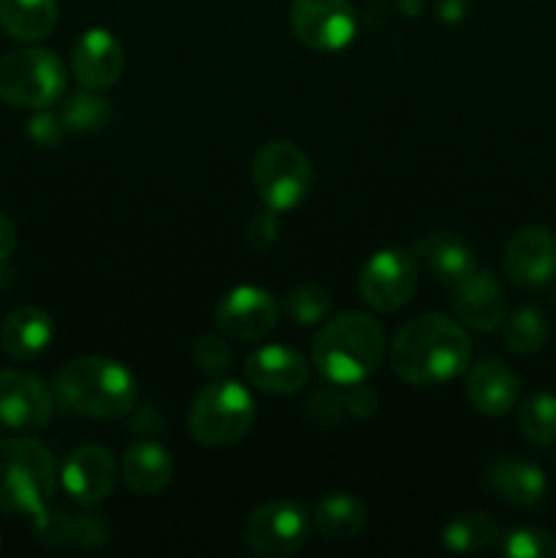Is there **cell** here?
<instances>
[{
  "label": "cell",
  "instance_id": "4316f807",
  "mask_svg": "<svg viewBox=\"0 0 556 558\" xmlns=\"http://www.w3.org/2000/svg\"><path fill=\"white\" fill-rule=\"evenodd\" d=\"M505 343L512 354L532 357L548 343V322L534 305H523L505 322Z\"/></svg>",
  "mask_w": 556,
  "mask_h": 558
},
{
  "label": "cell",
  "instance_id": "ba28073f",
  "mask_svg": "<svg viewBox=\"0 0 556 558\" xmlns=\"http://www.w3.org/2000/svg\"><path fill=\"white\" fill-rule=\"evenodd\" d=\"M311 515L289 499L265 501L249 515L243 529V539L256 556L283 558L292 556L309 543Z\"/></svg>",
  "mask_w": 556,
  "mask_h": 558
},
{
  "label": "cell",
  "instance_id": "7a4b0ae2",
  "mask_svg": "<svg viewBox=\"0 0 556 558\" xmlns=\"http://www.w3.org/2000/svg\"><path fill=\"white\" fill-rule=\"evenodd\" d=\"M387 338L379 322L363 311H343L327 322L314 341V365L330 385L365 381L382 365Z\"/></svg>",
  "mask_w": 556,
  "mask_h": 558
},
{
  "label": "cell",
  "instance_id": "30bf717a",
  "mask_svg": "<svg viewBox=\"0 0 556 558\" xmlns=\"http://www.w3.org/2000/svg\"><path fill=\"white\" fill-rule=\"evenodd\" d=\"M289 20L298 41L316 52H338L358 33V14L349 0H294Z\"/></svg>",
  "mask_w": 556,
  "mask_h": 558
},
{
  "label": "cell",
  "instance_id": "4fadbf2b",
  "mask_svg": "<svg viewBox=\"0 0 556 558\" xmlns=\"http://www.w3.org/2000/svg\"><path fill=\"white\" fill-rule=\"evenodd\" d=\"M505 272L518 289H540L556 276V238L545 227H523L507 240Z\"/></svg>",
  "mask_w": 556,
  "mask_h": 558
},
{
  "label": "cell",
  "instance_id": "2e32d148",
  "mask_svg": "<svg viewBox=\"0 0 556 558\" xmlns=\"http://www.w3.org/2000/svg\"><path fill=\"white\" fill-rule=\"evenodd\" d=\"M36 518V539L44 548L69 550V548H101L109 543L107 518L93 510H41Z\"/></svg>",
  "mask_w": 556,
  "mask_h": 558
},
{
  "label": "cell",
  "instance_id": "e0dca14e",
  "mask_svg": "<svg viewBox=\"0 0 556 558\" xmlns=\"http://www.w3.org/2000/svg\"><path fill=\"white\" fill-rule=\"evenodd\" d=\"M114 480H118L114 458L98 445L76 447V450L65 458L63 472H60V485H63V490L71 499L80 501L82 507H90L96 505V501L107 499L114 488Z\"/></svg>",
  "mask_w": 556,
  "mask_h": 558
},
{
  "label": "cell",
  "instance_id": "1f68e13d",
  "mask_svg": "<svg viewBox=\"0 0 556 558\" xmlns=\"http://www.w3.org/2000/svg\"><path fill=\"white\" fill-rule=\"evenodd\" d=\"M191 357H194L196 368L207 376H218L232 365V347H229V338L223 332L218 336H202L200 341L191 349Z\"/></svg>",
  "mask_w": 556,
  "mask_h": 558
},
{
  "label": "cell",
  "instance_id": "44dd1931",
  "mask_svg": "<svg viewBox=\"0 0 556 558\" xmlns=\"http://www.w3.org/2000/svg\"><path fill=\"white\" fill-rule=\"evenodd\" d=\"M55 322L47 311L36 305H22L11 311L0 325V347L14 360H33L52 343Z\"/></svg>",
  "mask_w": 556,
  "mask_h": 558
},
{
  "label": "cell",
  "instance_id": "9a60e30c",
  "mask_svg": "<svg viewBox=\"0 0 556 558\" xmlns=\"http://www.w3.org/2000/svg\"><path fill=\"white\" fill-rule=\"evenodd\" d=\"M450 303L458 319L467 327H474L480 332H491L505 322L507 300L499 283L494 281L488 270L474 267L456 283H450Z\"/></svg>",
  "mask_w": 556,
  "mask_h": 558
},
{
  "label": "cell",
  "instance_id": "74e56055",
  "mask_svg": "<svg viewBox=\"0 0 556 558\" xmlns=\"http://www.w3.org/2000/svg\"><path fill=\"white\" fill-rule=\"evenodd\" d=\"M396 3L401 9V14L407 16H418L423 11V0H396Z\"/></svg>",
  "mask_w": 556,
  "mask_h": 558
},
{
  "label": "cell",
  "instance_id": "e575fe53",
  "mask_svg": "<svg viewBox=\"0 0 556 558\" xmlns=\"http://www.w3.org/2000/svg\"><path fill=\"white\" fill-rule=\"evenodd\" d=\"M278 213L267 210L259 213V216L251 218L249 223V243L254 245V248H270L273 243H276L278 238V221H276Z\"/></svg>",
  "mask_w": 556,
  "mask_h": 558
},
{
  "label": "cell",
  "instance_id": "5bb4252c",
  "mask_svg": "<svg viewBox=\"0 0 556 558\" xmlns=\"http://www.w3.org/2000/svg\"><path fill=\"white\" fill-rule=\"evenodd\" d=\"M125 69V52L118 38L104 27L82 33L71 52V71L85 90L101 93L118 85Z\"/></svg>",
  "mask_w": 556,
  "mask_h": 558
},
{
  "label": "cell",
  "instance_id": "f546056e",
  "mask_svg": "<svg viewBox=\"0 0 556 558\" xmlns=\"http://www.w3.org/2000/svg\"><path fill=\"white\" fill-rule=\"evenodd\" d=\"M287 314L294 325H319L322 319H327L333 311V298L327 289L314 287V283H305V287H294L287 294Z\"/></svg>",
  "mask_w": 556,
  "mask_h": 558
},
{
  "label": "cell",
  "instance_id": "ffe728a7",
  "mask_svg": "<svg viewBox=\"0 0 556 558\" xmlns=\"http://www.w3.org/2000/svg\"><path fill=\"white\" fill-rule=\"evenodd\" d=\"M521 396V381L499 360H483L467 376V398L478 412L488 417H505Z\"/></svg>",
  "mask_w": 556,
  "mask_h": 558
},
{
  "label": "cell",
  "instance_id": "603a6c76",
  "mask_svg": "<svg viewBox=\"0 0 556 558\" xmlns=\"http://www.w3.org/2000/svg\"><path fill=\"white\" fill-rule=\"evenodd\" d=\"M414 256L445 283H456L458 278H463L478 267L472 248L463 240H458L456 234L442 232V229L420 238L418 245H414Z\"/></svg>",
  "mask_w": 556,
  "mask_h": 558
},
{
  "label": "cell",
  "instance_id": "8992f818",
  "mask_svg": "<svg viewBox=\"0 0 556 558\" xmlns=\"http://www.w3.org/2000/svg\"><path fill=\"white\" fill-rule=\"evenodd\" d=\"M65 90V69L52 49L25 47L0 58V98L11 107L49 109Z\"/></svg>",
  "mask_w": 556,
  "mask_h": 558
},
{
  "label": "cell",
  "instance_id": "d6a6232c",
  "mask_svg": "<svg viewBox=\"0 0 556 558\" xmlns=\"http://www.w3.org/2000/svg\"><path fill=\"white\" fill-rule=\"evenodd\" d=\"M65 134V125L60 114L49 112V109H36L31 120H27V136L36 142L38 147H55Z\"/></svg>",
  "mask_w": 556,
  "mask_h": 558
},
{
  "label": "cell",
  "instance_id": "7c38bea8",
  "mask_svg": "<svg viewBox=\"0 0 556 558\" xmlns=\"http://www.w3.org/2000/svg\"><path fill=\"white\" fill-rule=\"evenodd\" d=\"M52 392L27 371H0V425L20 434L41 430L52 420Z\"/></svg>",
  "mask_w": 556,
  "mask_h": 558
},
{
  "label": "cell",
  "instance_id": "8d00e7d4",
  "mask_svg": "<svg viewBox=\"0 0 556 558\" xmlns=\"http://www.w3.org/2000/svg\"><path fill=\"white\" fill-rule=\"evenodd\" d=\"M16 245V229L14 223L9 221L5 216H0V262H5L11 256Z\"/></svg>",
  "mask_w": 556,
  "mask_h": 558
},
{
  "label": "cell",
  "instance_id": "52a82bcc",
  "mask_svg": "<svg viewBox=\"0 0 556 558\" xmlns=\"http://www.w3.org/2000/svg\"><path fill=\"white\" fill-rule=\"evenodd\" d=\"M256 196L273 213H289L303 205L314 185L309 156L294 142H270L262 147L251 167Z\"/></svg>",
  "mask_w": 556,
  "mask_h": 558
},
{
  "label": "cell",
  "instance_id": "6da1fadb",
  "mask_svg": "<svg viewBox=\"0 0 556 558\" xmlns=\"http://www.w3.org/2000/svg\"><path fill=\"white\" fill-rule=\"evenodd\" d=\"M472 343L467 330L445 314L409 319L390 343V368L407 385L434 387L469 371Z\"/></svg>",
  "mask_w": 556,
  "mask_h": 558
},
{
  "label": "cell",
  "instance_id": "5b68a950",
  "mask_svg": "<svg viewBox=\"0 0 556 558\" xmlns=\"http://www.w3.org/2000/svg\"><path fill=\"white\" fill-rule=\"evenodd\" d=\"M256 420V403L249 387L221 379L207 385L189 409V434L202 447H232L251 434Z\"/></svg>",
  "mask_w": 556,
  "mask_h": 558
},
{
  "label": "cell",
  "instance_id": "484cf974",
  "mask_svg": "<svg viewBox=\"0 0 556 558\" xmlns=\"http://www.w3.org/2000/svg\"><path fill=\"white\" fill-rule=\"evenodd\" d=\"M501 539H505V532L485 512H461L442 532L445 548L456 550V554H480V550L499 545Z\"/></svg>",
  "mask_w": 556,
  "mask_h": 558
},
{
  "label": "cell",
  "instance_id": "3957f363",
  "mask_svg": "<svg viewBox=\"0 0 556 558\" xmlns=\"http://www.w3.org/2000/svg\"><path fill=\"white\" fill-rule=\"evenodd\" d=\"M60 407L93 420H118L134 409L136 381L129 368L109 357L71 360L55 385Z\"/></svg>",
  "mask_w": 556,
  "mask_h": 558
},
{
  "label": "cell",
  "instance_id": "836d02e7",
  "mask_svg": "<svg viewBox=\"0 0 556 558\" xmlns=\"http://www.w3.org/2000/svg\"><path fill=\"white\" fill-rule=\"evenodd\" d=\"M376 409H379V396L365 381L347 387V392H343V412H349L358 420H365L374 417Z\"/></svg>",
  "mask_w": 556,
  "mask_h": 558
},
{
  "label": "cell",
  "instance_id": "83f0119b",
  "mask_svg": "<svg viewBox=\"0 0 556 558\" xmlns=\"http://www.w3.org/2000/svg\"><path fill=\"white\" fill-rule=\"evenodd\" d=\"M518 430L534 447H548L556 441V396L534 392L518 412Z\"/></svg>",
  "mask_w": 556,
  "mask_h": 558
},
{
  "label": "cell",
  "instance_id": "d590c367",
  "mask_svg": "<svg viewBox=\"0 0 556 558\" xmlns=\"http://www.w3.org/2000/svg\"><path fill=\"white\" fill-rule=\"evenodd\" d=\"M436 11H439V20L447 22V25H456L467 16L469 0H439L436 3Z\"/></svg>",
  "mask_w": 556,
  "mask_h": 558
},
{
  "label": "cell",
  "instance_id": "cb8c5ba5",
  "mask_svg": "<svg viewBox=\"0 0 556 558\" xmlns=\"http://www.w3.org/2000/svg\"><path fill=\"white\" fill-rule=\"evenodd\" d=\"M0 25L16 41H41L58 25V0H0Z\"/></svg>",
  "mask_w": 556,
  "mask_h": 558
},
{
  "label": "cell",
  "instance_id": "9c48e42d",
  "mask_svg": "<svg viewBox=\"0 0 556 558\" xmlns=\"http://www.w3.org/2000/svg\"><path fill=\"white\" fill-rule=\"evenodd\" d=\"M420 281L418 256L401 248L376 251L360 270V298L365 305L382 314L403 308L412 300Z\"/></svg>",
  "mask_w": 556,
  "mask_h": 558
},
{
  "label": "cell",
  "instance_id": "d6986e66",
  "mask_svg": "<svg viewBox=\"0 0 556 558\" xmlns=\"http://www.w3.org/2000/svg\"><path fill=\"white\" fill-rule=\"evenodd\" d=\"M483 480L501 501L512 507H537L548 490L543 469L521 458H496L485 466Z\"/></svg>",
  "mask_w": 556,
  "mask_h": 558
},
{
  "label": "cell",
  "instance_id": "ac0fdd59",
  "mask_svg": "<svg viewBox=\"0 0 556 558\" xmlns=\"http://www.w3.org/2000/svg\"><path fill=\"white\" fill-rule=\"evenodd\" d=\"M245 379L267 396H294L309 385V363L289 347H259L245 357Z\"/></svg>",
  "mask_w": 556,
  "mask_h": 558
},
{
  "label": "cell",
  "instance_id": "8fae6325",
  "mask_svg": "<svg viewBox=\"0 0 556 558\" xmlns=\"http://www.w3.org/2000/svg\"><path fill=\"white\" fill-rule=\"evenodd\" d=\"M278 322V305L267 289L240 283L229 289L216 305V325L229 341L254 343L273 332Z\"/></svg>",
  "mask_w": 556,
  "mask_h": 558
},
{
  "label": "cell",
  "instance_id": "f1b7e54d",
  "mask_svg": "<svg viewBox=\"0 0 556 558\" xmlns=\"http://www.w3.org/2000/svg\"><path fill=\"white\" fill-rule=\"evenodd\" d=\"M112 118V107L96 96L93 90L76 93L60 109V120H63L65 131H76V134H87V131H98L109 123Z\"/></svg>",
  "mask_w": 556,
  "mask_h": 558
},
{
  "label": "cell",
  "instance_id": "d4e9b609",
  "mask_svg": "<svg viewBox=\"0 0 556 558\" xmlns=\"http://www.w3.org/2000/svg\"><path fill=\"white\" fill-rule=\"evenodd\" d=\"M311 526L330 543H349L365 529V507L349 494H327L316 501Z\"/></svg>",
  "mask_w": 556,
  "mask_h": 558
},
{
  "label": "cell",
  "instance_id": "4dcf8cb0",
  "mask_svg": "<svg viewBox=\"0 0 556 558\" xmlns=\"http://www.w3.org/2000/svg\"><path fill=\"white\" fill-rule=\"evenodd\" d=\"M501 550L510 558H556V537L540 526H523L505 534Z\"/></svg>",
  "mask_w": 556,
  "mask_h": 558
},
{
  "label": "cell",
  "instance_id": "277c9868",
  "mask_svg": "<svg viewBox=\"0 0 556 558\" xmlns=\"http://www.w3.org/2000/svg\"><path fill=\"white\" fill-rule=\"evenodd\" d=\"M58 485V469L41 441H0V512L38 515L47 510Z\"/></svg>",
  "mask_w": 556,
  "mask_h": 558
},
{
  "label": "cell",
  "instance_id": "7402d4cb",
  "mask_svg": "<svg viewBox=\"0 0 556 558\" xmlns=\"http://www.w3.org/2000/svg\"><path fill=\"white\" fill-rule=\"evenodd\" d=\"M172 456L156 441H136L120 461V477L136 496H156L172 480Z\"/></svg>",
  "mask_w": 556,
  "mask_h": 558
}]
</instances>
